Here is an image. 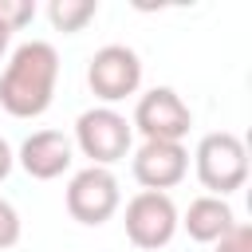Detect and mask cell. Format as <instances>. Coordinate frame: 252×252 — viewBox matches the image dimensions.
<instances>
[{
    "mask_svg": "<svg viewBox=\"0 0 252 252\" xmlns=\"http://www.w3.org/2000/svg\"><path fill=\"white\" fill-rule=\"evenodd\" d=\"M59 79V55L47 39H28L12 51L0 75V106L12 118H39L51 106Z\"/></svg>",
    "mask_w": 252,
    "mask_h": 252,
    "instance_id": "cell-1",
    "label": "cell"
},
{
    "mask_svg": "<svg viewBox=\"0 0 252 252\" xmlns=\"http://www.w3.org/2000/svg\"><path fill=\"white\" fill-rule=\"evenodd\" d=\"M193 161H197V177L209 189V197H224V193H232V189H240L248 181V150L228 130L205 134L197 142Z\"/></svg>",
    "mask_w": 252,
    "mask_h": 252,
    "instance_id": "cell-2",
    "label": "cell"
},
{
    "mask_svg": "<svg viewBox=\"0 0 252 252\" xmlns=\"http://www.w3.org/2000/svg\"><path fill=\"white\" fill-rule=\"evenodd\" d=\"M130 138H134V126L114 110V106H94V110H83L79 122H75V142L83 150V158H91V165H114L118 158H126L130 150Z\"/></svg>",
    "mask_w": 252,
    "mask_h": 252,
    "instance_id": "cell-3",
    "label": "cell"
},
{
    "mask_svg": "<svg viewBox=\"0 0 252 252\" xmlns=\"http://www.w3.org/2000/svg\"><path fill=\"white\" fill-rule=\"evenodd\" d=\"M126 236L130 244L146 248V252H158L173 240L177 232V205L169 201V193H154V189H142L126 201Z\"/></svg>",
    "mask_w": 252,
    "mask_h": 252,
    "instance_id": "cell-4",
    "label": "cell"
},
{
    "mask_svg": "<svg viewBox=\"0 0 252 252\" xmlns=\"http://www.w3.org/2000/svg\"><path fill=\"white\" fill-rule=\"evenodd\" d=\"M122 193H118V177L102 165H87L67 181V213L79 224H102L118 213Z\"/></svg>",
    "mask_w": 252,
    "mask_h": 252,
    "instance_id": "cell-5",
    "label": "cell"
},
{
    "mask_svg": "<svg viewBox=\"0 0 252 252\" xmlns=\"http://www.w3.org/2000/svg\"><path fill=\"white\" fill-rule=\"evenodd\" d=\"M87 83L102 102H118L142 87V59L126 43H106L87 63Z\"/></svg>",
    "mask_w": 252,
    "mask_h": 252,
    "instance_id": "cell-6",
    "label": "cell"
},
{
    "mask_svg": "<svg viewBox=\"0 0 252 252\" xmlns=\"http://www.w3.org/2000/svg\"><path fill=\"white\" fill-rule=\"evenodd\" d=\"M130 126H138L146 134V142H181L193 126V114L173 87H154L138 98Z\"/></svg>",
    "mask_w": 252,
    "mask_h": 252,
    "instance_id": "cell-7",
    "label": "cell"
},
{
    "mask_svg": "<svg viewBox=\"0 0 252 252\" xmlns=\"http://www.w3.org/2000/svg\"><path fill=\"white\" fill-rule=\"evenodd\" d=\"M185 173H189V154L181 142H142V150L134 154V177L142 189L165 193Z\"/></svg>",
    "mask_w": 252,
    "mask_h": 252,
    "instance_id": "cell-8",
    "label": "cell"
},
{
    "mask_svg": "<svg viewBox=\"0 0 252 252\" xmlns=\"http://www.w3.org/2000/svg\"><path fill=\"white\" fill-rule=\"evenodd\" d=\"M16 161L24 165L28 177H35V181H51V177H59V173L71 169V161H75V146H71V138L59 134V130H35V134L24 138Z\"/></svg>",
    "mask_w": 252,
    "mask_h": 252,
    "instance_id": "cell-9",
    "label": "cell"
},
{
    "mask_svg": "<svg viewBox=\"0 0 252 252\" xmlns=\"http://www.w3.org/2000/svg\"><path fill=\"white\" fill-rule=\"evenodd\" d=\"M177 224H185V232H189V240H197V244H217L232 224H236V213H232V205L224 201V197H197V201H189V209H185V217H177Z\"/></svg>",
    "mask_w": 252,
    "mask_h": 252,
    "instance_id": "cell-10",
    "label": "cell"
},
{
    "mask_svg": "<svg viewBox=\"0 0 252 252\" xmlns=\"http://www.w3.org/2000/svg\"><path fill=\"white\" fill-rule=\"evenodd\" d=\"M94 16H98L94 0H51L47 4V20L55 24V32H83Z\"/></svg>",
    "mask_w": 252,
    "mask_h": 252,
    "instance_id": "cell-11",
    "label": "cell"
},
{
    "mask_svg": "<svg viewBox=\"0 0 252 252\" xmlns=\"http://www.w3.org/2000/svg\"><path fill=\"white\" fill-rule=\"evenodd\" d=\"M35 20V4L32 0H0V28L20 32L24 24Z\"/></svg>",
    "mask_w": 252,
    "mask_h": 252,
    "instance_id": "cell-12",
    "label": "cell"
},
{
    "mask_svg": "<svg viewBox=\"0 0 252 252\" xmlns=\"http://www.w3.org/2000/svg\"><path fill=\"white\" fill-rule=\"evenodd\" d=\"M213 252H252V228L236 220V224L213 244Z\"/></svg>",
    "mask_w": 252,
    "mask_h": 252,
    "instance_id": "cell-13",
    "label": "cell"
},
{
    "mask_svg": "<svg viewBox=\"0 0 252 252\" xmlns=\"http://www.w3.org/2000/svg\"><path fill=\"white\" fill-rule=\"evenodd\" d=\"M20 244V213L12 209V201L0 197V252Z\"/></svg>",
    "mask_w": 252,
    "mask_h": 252,
    "instance_id": "cell-14",
    "label": "cell"
},
{
    "mask_svg": "<svg viewBox=\"0 0 252 252\" xmlns=\"http://www.w3.org/2000/svg\"><path fill=\"white\" fill-rule=\"evenodd\" d=\"M12 165H16V154H12V146H8L4 138H0V181H4L8 173H12Z\"/></svg>",
    "mask_w": 252,
    "mask_h": 252,
    "instance_id": "cell-15",
    "label": "cell"
},
{
    "mask_svg": "<svg viewBox=\"0 0 252 252\" xmlns=\"http://www.w3.org/2000/svg\"><path fill=\"white\" fill-rule=\"evenodd\" d=\"M8 39H12V32H8V28H0V55L8 51Z\"/></svg>",
    "mask_w": 252,
    "mask_h": 252,
    "instance_id": "cell-16",
    "label": "cell"
}]
</instances>
